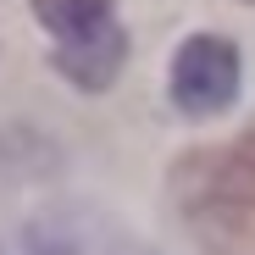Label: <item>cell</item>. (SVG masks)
Returning a JSON list of instances; mask_svg holds the SVG:
<instances>
[{"mask_svg":"<svg viewBox=\"0 0 255 255\" xmlns=\"http://www.w3.org/2000/svg\"><path fill=\"white\" fill-rule=\"evenodd\" d=\"M33 17L56 39L50 67L78 83L83 95H100L117 83L128 61V33L117 22V0H33Z\"/></svg>","mask_w":255,"mask_h":255,"instance_id":"6da1fadb","label":"cell"},{"mask_svg":"<svg viewBox=\"0 0 255 255\" xmlns=\"http://www.w3.org/2000/svg\"><path fill=\"white\" fill-rule=\"evenodd\" d=\"M22 255H155V250L95 205H50L22 228Z\"/></svg>","mask_w":255,"mask_h":255,"instance_id":"7a4b0ae2","label":"cell"},{"mask_svg":"<svg viewBox=\"0 0 255 255\" xmlns=\"http://www.w3.org/2000/svg\"><path fill=\"white\" fill-rule=\"evenodd\" d=\"M239 100V50L222 33H189L172 56V106L183 117H217Z\"/></svg>","mask_w":255,"mask_h":255,"instance_id":"3957f363","label":"cell"},{"mask_svg":"<svg viewBox=\"0 0 255 255\" xmlns=\"http://www.w3.org/2000/svg\"><path fill=\"white\" fill-rule=\"evenodd\" d=\"M178 189L200 211H255V128L233 144L194 150L178 166Z\"/></svg>","mask_w":255,"mask_h":255,"instance_id":"277c9868","label":"cell"}]
</instances>
